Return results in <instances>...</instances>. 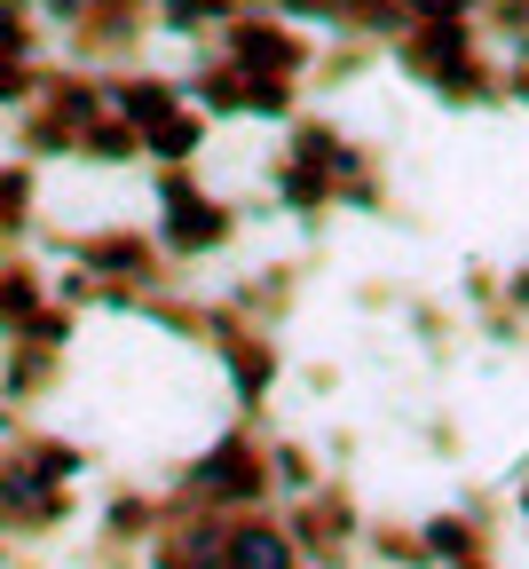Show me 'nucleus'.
Listing matches in <instances>:
<instances>
[{"mask_svg": "<svg viewBox=\"0 0 529 569\" xmlns=\"http://www.w3.org/2000/svg\"><path fill=\"white\" fill-rule=\"evenodd\" d=\"M159 246L167 253H182V261H198V253H213V246H230V230H238V213L221 206L213 190H198V174L190 167H167V182H159Z\"/></svg>", "mask_w": 529, "mask_h": 569, "instance_id": "1", "label": "nucleus"}, {"mask_svg": "<svg viewBox=\"0 0 529 569\" xmlns=\"http://www.w3.org/2000/svg\"><path fill=\"white\" fill-rule=\"evenodd\" d=\"M403 63L419 71V80H435L450 103L490 96V71L475 63V24H411L403 32Z\"/></svg>", "mask_w": 529, "mask_h": 569, "instance_id": "2", "label": "nucleus"}, {"mask_svg": "<svg viewBox=\"0 0 529 569\" xmlns=\"http://www.w3.org/2000/svg\"><path fill=\"white\" fill-rule=\"evenodd\" d=\"M269 482H277V475H269V459L253 451V436H221V443L190 467V498H198V507H213V515H246V507H261Z\"/></svg>", "mask_w": 529, "mask_h": 569, "instance_id": "3", "label": "nucleus"}, {"mask_svg": "<svg viewBox=\"0 0 529 569\" xmlns=\"http://www.w3.org/2000/svg\"><path fill=\"white\" fill-rule=\"evenodd\" d=\"M221 48H230V63L246 80H292V71L309 63V40L285 32L277 17H230L221 24Z\"/></svg>", "mask_w": 529, "mask_h": 569, "instance_id": "4", "label": "nucleus"}, {"mask_svg": "<svg viewBox=\"0 0 529 569\" xmlns=\"http://www.w3.org/2000/svg\"><path fill=\"white\" fill-rule=\"evenodd\" d=\"M221 569H300V546H292V530H277V522H261V515H230Z\"/></svg>", "mask_w": 529, "mask_h": 569, "instance_id": "5", "label": "nucleus"}, {"mask_svg": "<svg viewBox=\"0 0 529 569\" xmlns=\"http://www.w3.org/2000/svg\"><path fill=\"white\" fill-rule=\"evenodd\" d=\"M80 269H88L96 284H150V269H159V246H150V238H127V230L80 238Z\"/></svg>", "mask_w": 529, "mask_h": 569, "instance_id": "6", "label": "nucleus"}, {"mask_svg": "<svg viewBox=\"0 0 529 569\" xmlns=\"http://www.w3.org/2000/svg\"><path fill=\"white\" fill-rule=\"evenodd\" d=\"M56 515H63V490H56V482H40L24 459H9V467H0V522L40 530V522H56Z\"/></svg>", "mask_w": 529, "mask_h": 569, "instance_id": "7", "label": "nucleus"}, {"mask_svg": "<svg viewBox=\"0 0 529 569\" xmlns=\"http://www.w3.org/2000/svg\"><path fill=\"white\" fill-rule=\"evenodd\" d=\"M221 365L238 372L246 411H261V403H269V388H277V348H269V340H253V332H238V325H221Z\"/></svg>", "mask_w": 529, "mask_h": 569, "instance_id": "8", "label": "nucleus"}, {"mask_svg": "<svg viewBox=\"0 0 529 569\" xmlns=\"http://www.w3.org/2000/svg\"><path fill=\"white\" fill-rule=\"evenodd\" d=\"M111 111H119L134 134H150V127H167V119L182 111V88H174V80H150V71H142V80H111Z\"/></svg>", "mask_w": 529, "mask_h": 569, "instance_id": "9", "label": "nucleus"}, {"mask_svg": "<svg viewBox=\"0 0 529 569\" xmlns=\"http://www.w3.org/2000/svg\"><path fill=\"white\" fill-rule=\"evenodd\" d=\"M40 309H48V284H40L24 261H17V269H0V332L17 340V332H24Z\"/></svg>", "mask_w": 529, "mask_h": 569, "instance_id": "10", "label": "nucleus"}, {"mask_svg": "<svg viewBox=\"0 0 529 569\" xmlns=\"http://www.w3.org/2000/svg\"><path fill=\"white\" fill-rule=\"evenodd\" d=\"M198 142H206V119H198V111L182 103V111H174L167 127H150V134H142V151L159 159V167H190V159H198Z\"/></svg>", "mask_w": 529, "mask_h": 569, "instance_id": "11", "label": "nucleus"}, {"mask_svg": "<svg viewBox=\"0 0 529 569\" xmlns=\"http://www.w3.org/2000/svg\"><path fill=\"white\" fill-rule=\"evenodd\" d=\"M134 151H142V134H134V127H127L119 111H111V119H88V127H80V159H103V167H119V159H134Z\"/></svg>", "mask_w": 529, "mask_h": 569, "instance_id": "12", "label": "nucleus"}, {"mask_svg": "<svg viewBox=\"0 0 529 569\" xmlns=\"http://www.w3.org/2000/svg\"><path fill=\"white\" fill-rule=\"evenodd\" d=\"M419 553H435V561H459V569H475V522H467V515H435V522L419 530Z\"/></svg>", "mask_w": 529, "mask_h": 569, "instance_id": "13", "label": "nucleus"}, {"mask_svg": "<svg viewBox=\"0 0 529 569\" xmlns=\"http://www.w3.org/2000/svg\"><path fill=\"white\" fill-rule=\"evenodd\" d=\"M182 96H198L206 111H246V71H238V63H206Z\"/></svg>", "mask_w": 529, "mask_h": 569, "instance_id": "14", "label": "nucleus"}, {"mask_svg": "<svg viewBox=\"0 0 529 569\" xmlns=\"http://www.w3.org/2000/svg\"><path fill=\"white\" fill-rule=\"evenodd\" d=\"M0 56H17V63H40V24L24 0H0Z\"/></svg>", "mask_w": 529, "mask_h": 569, "instance_id": "15", "label": "nucleus"}, {"mask_svg": "<svg viewBox=\"0 0 529 569\" xmlns=\"http://www.w3.org/2000/svg\"><path fill=\"white\" fill-rule=\"evenodd\" d=\"M32 222V167H0V238Z\"/></svg>", "mask_w": 529, "mask_h": 569, "instance_id": "16", "label": "nucleus"}, {"mask_svg": "<svg viewBox=\"0 0 529 569\" xmlns=\"http://www.w3.org/2000/svg\"><path fill=\"white\" fill-rule=\"evenodd\" d=\"M159 17H167V32H221L230 24V0H159Z\"/></svg>", "mask_w": 529, "mask_h": 569, "instance_id": "17", "label": "nucleus"}, {"mask_svg": "<svg viewBox=\"0 0 529 569\" xmlns=\"http://www.w3.org/2000/svg\"><path fill=\"white\" fill-rule=\"evenodd\" d=\"M24 467H32L40 482H56V490H63L71 475L88 467V451H71V443H24Z\"/></svg>", "mask_w": 529, "mask_h": 569, "instance_id": "18", "label": "nucleus"}, {"mask_svg": "<svg viewBox=\"0 0 529 569\" xmlns=\"http://www.w3.org/2000/svg\"><path fill=\"white\" fill-rule=\"evenodd\" d=\"M332 17H356V24H371V32H411L403 0H332Z\"/></svg>", "mask_w": 529, "mask_h": 569, "instance_id": "19", "label": "nucleus"}, {"mask_svg": "<svg viewBox=\"0 0 529 569\" xmlns=\"http://www.w3.org/2000/svg\"><path fill=\"white\" fill-rule=\"evenodd\" d=\"M32 96H40V63L0 56V111H9V103H32Z\"/></svg>", "mask_w": 529, "mask_h": 569, "instance_id": "20", "label": "nucleus"}, {"mask_svg": "<svg viewBox=\"0 0 529 569\" xmlns=\"http://www.w3.org/2000/svg\"><path fill=\"white\" fill-rule=\"evenodd\" d=\"M411 24H475V0H403Z\"/></svg>", "mask_w": 529, "mask_h": 569, "instance_id": "21", "label": "nucleus"}, {"mask_svg": "<svg viewBox=\"0 0 529 569\" xmlns=\"http://www.w3.org/2000/svg\"><path fill=\"white\" fill-rule=\"evenodd\" d=\"M150 522H159V515H150L142 498H119V507H111V530H150Z\"/></svg>", "mask_w": 529, "mask_h": 569, "instance_id": "22", "label": "nucleus"}, {"mask_svg": "<svg viewBox=\"0 0 529 569\" xmlns=\"http://www.w3.org/2000/svg\"><path fill=\"white\" fill-rule=\"evenodd\" d=\"M277 9H292V17H332V0H277Z\"/></svg>", "mask_w": 529, "mask_h": 569, "instance_id": "23", "label": "nucleus"}, {"mask_svg": "<svg viewBox=\"0 0 529 569\" xmlns=\"http://www.w3.org/2000/svg\"><path fill=\"white\" fill-rule=\"evenodd\" d=\"M513 309H529V261H521V277H513Z\"/></svg>", "mask_w": 529, "mask_h": 569, "instance_id": "24", "label": "nucleus"}, {"mask_svg": "<svg viewBox=\"0 0 529 569\" xmlns=\"http://www.w3.org/2000/svg\"><path fill=\"white\" fill-rule=\"evenodd\" d=\"M88 9H142V0H88Z\"/></svg>", "mask_w": 529, "mask_h": 569, "instance_id": "25", "label": "nucleus"}, {"mask_svg": "<svg viewBox=\"0 0 529 569\" xmlns=\"http://www.w3.org/2000/svg\"><path fill=\"white\" fill-rule=\"evenodd\" d=\"M521 515H529V490H521Z\"/></svg>", "mask_w": 529, "mask_h": 569, "instance_id": "26", "label": "nucleus"}]
</instances>
